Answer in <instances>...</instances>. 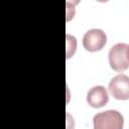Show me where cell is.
Wrapping results in <instances>:
<instances>
[{
  "label": "cell",
  "instance_id": "obj_1",
  "mask_svg": "<svg viewBox=\"0 0 129 129\" xmlns=\"http://www.w3.org/2000/svg\"><path fill=\"white\" fill-rule=\"evenodd\" d=\"M124 117L117 110H106L93 118V129H123Z\"/></svg>",
  "mask_w": 129,
  "mask_h": 129
},
{
  "label": "cell",
  "instance_id": "obj_4",
  "mask_svg": "<svg viewBox=\"0 0 129 129\" xmlns=\"http://www.w3.org/2000/svg\"><path fill=\"white\" fill-rule=\"evenodd\" d=\"M109 92L117 100H128L129 78L124 74L115 76L109 83Z\"/></svg>",
  "mask_w": 129,
  "mask_h": 129
},
{
  "label": "cell",
  "instance_id": "obj_2",
  "mask_svg": "<svg viewBox=\"0 0 129 129\" xmlns=\"http://www.w3.org/2000/svg\"><path fill=\"white\" fill-rule=\"evenodd\" d=\"M129 45L127 43L114 44L108 53L109 64L116 72H124L129 67Z\"/></svg>",
  "mask_w": 129,
  "mask_h": 129
},
{
  "label": "cell",
  "instance_id": "obj_3",
  "mask_svg": "<svg viewBox=\"0 0 129 129\" xmlns=\"http://www.w3.org/2000/svg\"><path fill=\"white\" fill-rule=\"evenodd\" d=\"M107 42L106 33L99 28H93L88 30L83 36V46L90 52H96L101 50Z\"/></svg>",
  "mask_w": 129,
  "mask_h": 129
},
{
  "label": "cell",
  "instance_id": "obj_5",
  "mask_svg": "<svg viewBox=\"0 0 129 129\" xmlns=\"http://www.w3.org/2000/svg\"><path fill=\"white\" fill-rule=\"evenodd\" d=\"M109 101V94L105 87L94 86L87 94V102L93 108H102Z\"/></svg>",
  "mask_w": 129,
  "mask_h": 129
}]
</instances>
